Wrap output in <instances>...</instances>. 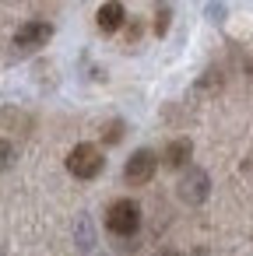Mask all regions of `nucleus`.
<instances>
[{"label":"nucleus","mask_w":253,"mask_h":256,"mask_svg":"<svg viewBox=\"0 0 253 256\" xmlns=\"http://www.w3.org/2000/svg\"><path fill=\"white\" fill-rule=\"evenodd\" d=\"M106 168V158L95 144H74L71 154H67V172L74 179H95L99 172Z\"/></svg>","instance_id":"f257e3e1"},{"label":"nucleus","mask_w":253,"mask_h":256,"mask_svg":"<svg viewBox=\"0 0 253 256\" xmlns=\"http://www.w3.org/2000/svg\"><path fill=\"white\" fill-rule=\"evenodd\" d=\"M106 228L113 235H134L141 228V207L134 200H116L106 210Z\"/></svg>","instance_id":"f03ea898"},{"label":"nucleus","mask_w":253,"mask_h":256,"mask_svg":"<svg viewBox=\"0 0 253 256\" xmlns=\"http://www.w3.org/2000/svg\"><path fill=\"white\" fill-rule=\"evenodd\" d=\"M179 200L183 204H190V207H197V204H204L207 200V193H211V179H207V172L204 168H197V165H190L183 176H179Z\"/></svg>","instance_id":"7ed1b4c3"},{"label":"nucleus","mask_w":253,"mask_h":256,"mask_svg":"<svg viewBox=\"0 0 253 256\" xmlns=\"http://www.w3.org/2000/svg\"><path fill=\"white\" fill-rule=\"evenodd\" d=\"M155 168H158V154L148 151V148H141V151H134V154L127 158V165H123V179H127L130 186H144V182H151Z\"/></svg>","instance_id":"20e7f679"},{"label":"nucleus","mask_w":253,"mask_h":256,"mask_svg":"<svg viewBox=\"0 0 253 256\" xmlns=\"http://www.w3.org/2000/svg\"><path fill=\"white\" fill-rule=\"evenodd\" d=\"M50 36H53V25H50V22H25V25L15 32V50L32 53V50L46 46V42H50Z\"/></svg>","instance_id":"39448f33"},{"label":"nucleus","mask_w":253,"mask_h":256,"mask_svg":"<svg viewBox=\"0 0 253 256\" xmlns=\"http://www.w3.org/2000/svg\"><path fill=\"white\" fill-rule=\"evenodd\" d=\"M123 22H127V11H123L120 0H106V4L99 8V14H95V25H99L102 32H116Z\"/></svg>","instance_id":"423d86ee"},{"label":"nucleus","mask_w":253,"mask_h":256,"mask_svg":"<svg viewBox=\"0 0 253 256\" xmlns=\"http://www.w3.org/2000/svg\"><path fill=\"white\" fill-rule=\"evenodd\" d=\"M190 154H193V144L186 140V137H176L169 148H165V165L169 168H190Z\"/></svg>","instance_id":"0eeeda50"},{"label":"nucleus","mask_w":253,"mask_h":256,"mask_svg":"<svg viewBox=\"0 0 253 256\" xmlns=\"http://www.w3.org/2000/svg\"><path fill=\"white\" fill-rule=\"evenodd\" d=\"M15 158H18V151H15L8 140H0V172L11 168V165H15Z\"/></svg>","instance_id":"6e6552de"},{"label":"nucleus","mask_w":253,"mask_h":256,"mask_svg":"<svg viewBox=\"0 0 253 256\" xmlns=\"http://www.w3.org/2000/svg\"><path fill=\"white\" fill-rule=\"evenodd\" d=\"M165 28H169V11H162V14H158V18H155V32H158V36H162V32H165Z\"/></svg>","instance_id":"1a4fd4ad"},{"label":"nucleus","mask_w":253,"mask_h":256,"mask_svg":"<svg viewBox=\"0 0 253 256\" xmlns=\"http://www.w3.org/2000/svg\"><path fill=\"white\" fill-rule=\"evenodd\" d=\"M158 256H179V252H158Z\"/></svg>","instance_id":"9d476101"}]
</instances>
